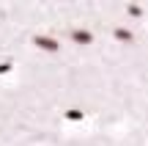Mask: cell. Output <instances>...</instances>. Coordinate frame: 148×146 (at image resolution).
<instances>
[{"instance_id":"cell-4","label":"cell","mask_w":148,"mask_h":146,"mask_svg":"<svg viewBox=\"0 0 148 146\" xmlns=\"http://www.w3.org/2000/svg\"><path fill=\"white\" fill-rule=\"evenodd\" d=\"M112 33H115V39H118V42H132V30H126V28H115V30H112Z\"/></svg>"},{"instance_id":"cell-3","label":"cell","mask_w":148,"mask_h":146,"mask_svg":"<svg viewBox=\"0 0 148 146\" xmlns=\"http://www.w3.org/2000/svg\"><path fill=\"white\" fill-rule=\"evenodd\" d=\"M63 116H66L69 121H82V119H85V110H79V108H69Z\"/></svg>"},{"instance_id":"cell-6","label":"cell","mask_w":148,"mask_h":146,"mask_svg":"<svg viewBox=\"0 0 148 146\" xmlns=\"http://www.w3.org/2000/svg\"><path fill=\"white\" fill-rule=\"evenodd\" d=\"M8 69H11V61H3V64H0V75H5Z\"/></svg>"},{"instance_id":"cell-5","label":"cell","mask_w":148,"mask_h":146,"mask_svg":"<svg viewBox=\"0 0 148 146\" xmlns=\"http://www.w3.org/2000/svg\"><path fill=\"white\" fill-rule=\"evenodd\" d=\"M126 11H129V14H132V17H140V14H143V8H140V6H134V3H132V6H129V8H126Z\"/></svg>"},{"instance_id":"cell-1","label":"cell","mask_w":148,"mask_h":146,"mask_svg":"<svg viewBox=\"0 0 148 146\" xmlns=\"http://www.w3.org/2000/svg\"><path fill=\"white\" fill-rule=\"evenodd\" d=\"M33 44H36L38 50H44V53H58V50H60V44L55 42V39H49V36H38V33L33 36Z\"/></svg>"},{"instance_id":"cell-2","label":"cell","mask_w":148,"mask_h":146,"mask_svg":"<svg viewBox=\"0 0 148 146\" xmlns=\"http://www.w3.org/2000/svg\"><path fill=\"white\" fill-rule=\"evenodd\" d=\"M69 36H71L77 44H90V42H93V33H90V30H85V28H71V30H69Z\"/></svg>"}]
</instances>
